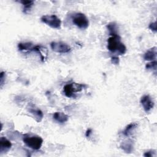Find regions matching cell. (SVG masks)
Instances as JSON below:
<instances>
[{
	"mask_svg": "<svg viewBox=\"0 0 157 157\" xmlns=\"http://www.w3.org/2000/svg\"><path fill=\"white\" fill-rule=\"evenodd\" d=\"M154 153H155V151L153 150L147 151L144 153V156H145V157H151V156H154Z\"/></svg>",
	"mask_w": 157,
	"mask_h": 157,
	"instance_id": "21",
	"label": "cell"
},
{
	"mask_svg": "<svg viewBox=\"0 0 157 157\" xmlns=\"http://www.w3.org/2000/svg\"><path fill=\"white\" fill-rule=\"evenodd\" d=\"M71 18L72 23L80 29H85L89 26L88 18L82 13H75L72 15Z\"/></svg>",
	"mask_w": 157,
	"mask_h": 157,
	"instance_id": "4",
	"label": "cell"
},
{
	"mask_svg": "<svg viewBox=\"0 0 157 157\" xmlns=\"http://www.w3.org/2000/svg\"><path fill=\"white\" fill-rule=\"evenodd\" d=\"M107 49L112 52H118L120 55H123L126 52V47L121 41L118 34L111 35L107 40Z\"/></svg>",
	"mask_w": 157,
	"mask_h": 157,
	"instance_id": "1",
	"label": "cell"
},
{
	"mask_svg": "<svg viewBox=\"0 0 157 157\" xmlns=\"http://www.w3.org/2000/svg\"><path fill=\"white\" fill-rule=\"evenodd\" d=\"M12 147V143L5 137L0 138V153H5L7 152Z\"/></svg>",
	"mask_w": 157,
	"mask_h": 157,
	"instance_id": "9",
	"label": "cell"
},
{
	"mask_svg": "<svg viewBox=\"0 0 157 157\" xmlns=\"http://www.w3.org/2000/svg\"><path fill=\"white\" fill-rule=\"evenodd\" d=\"M28 110L30 113H31L33 115V117H34V119L37 122L39 123L42 121L44 117V114H43V112L41 111V110L35 107V106L33 105H29V107H28Z\"/></svg>",
	"mask_w": 157,
	"mask_h": 157,
	"instance_id": "8",
	"label": "cell"
},
{
	"mask_svg": "<svg viewBox=\"0 0 157 157\" xmlns=\"http://www.w3.org/2000/svg\"><path fill=\"white\" fill-rule=\"evenodd\" d=\"M92 133V129H88L85 132V136L86 137H89L90 134Z\"/></svg>",
	"mask_w": 157,
	"mask_h": 157,
	"instance_id": "22",
	"label": "cell"
},
{
	"mask_svg": "<svg viewBox=\"0 0 157 157\" xmlns=\"http://www.w3.org/2000/svg\"><path fill=\"white\" fill-rule=\"evenodd\" d=\"M137 126L138 124L137 123H131L125 127L124 129L122 131V133L124 136L128 137L137 128Z\"/></svg>",
	"mask_w": 157,
	"mask_h": 157,
	"instance_id": "13",
	"label": "cell"
},
{
	"mask_svg": "<svg viewBox=\"0 0 157 157\" xmlns=\"http://www.w3.org/2000/svg\"><path fill=\"white\" fill-rule=\"evenodd\" d=\"M34 45L31 42H20L18 44V49L20 51L31 52Z\"/></svg>",
	"mask_w": 157,
	"mask_h": 157,
	"instance_id": "15",
	"label": "cell"
},
{
	"mask_svg": "<svg viewBox=\"0 0 157 157\" xmlns=\"http://www.w3.org/2000/svg\"><path fill=\"white\" fill-rule=\"evenodd\" d=\"M109 32V34L113 35V34H118V27L117 24L115 22H110L106 26Z\"/></svg>",
	"mask_w": 157,
	"mask_h": 157,
	"instance_id": "16",
	"label": "cell"
},
{
	"mask_svg": "<svg viewBox=\"0 0 157 157\" xmlns=\"http://www.w3.org/2000/svg\"><path fill=\"white\" fill-rule=\"evenodd\" d=\"M140 104L145 112H150L154 107V102L151 98L148 95L143 96L140 99Z\"/></svg>",
	"mask_w": 157,
	"mask_h": 157,
	"instance_id": "7",
	"label": "cell"
},
{
	"mask_svg": "<svg viewBox=\"0 0 157 157\" xmlns=\"http://www.w3.org/2000/svg\"><path fill=\"white\" fill-rule=\"evenodd\" d=\"M148 28L151 31H152L154 33H156V31H157V29H156V22L154 21V22H152V23H150V25L148 26Z\"/></svg>",
	"mask_w": 157,
	"mask_h": 157,
	"instance_id": "18",
	"label": "cell"
},
{
	"mask_svg": "<svg viewBox=\"0 0 157 157\" xmlns=\"http://www.w3.org/2000/svg\"><path fill=\"white\" fill-rule=\"evenodd\" d=\"M120 147L126 153H131L133 151V141L131 139H127L121 143Z\"/></svg>",
	"mask_w": 157,
	"mask_h": 157,
	"instance_id": "10",
	"label": "cell"
},
{
	"mask_svg": "<svg viewBox=\"0 0 157 157\" xmlns=\"http://www.w3.org/2000/svg\"><path fill=\"white\" fill-rule=\"evenodd\" d=\"M53 118L56 121L61 124L66 123L69 119V117L67 115L61 112H55L53 114Z\"/></svg>",
	"mask_w": 157,
	"mask_h": 157,
	"instance_id": "12",
	"label": "cell"
},
{
	"mask_svg": "<svg viewBox=\"0 0 157 157\" xmlns=\"http://www.w3.org/2000/svg\"><path fill=\"white\" fill-rule=\"evenodd\" d=\"M41 21L54 29H60L61 26V20L55 15H43L41 18Z\"/></svg>",
	"mask_w": 157,
	"mask_h": 157,
	"instance_id": "5",
	"label": "cell"
},
{
	"mask_svg": "<svg viewBox=\"0 0 157 157\" xmlns=\"http://www.w3.org/2000/svg\"><path fill=\"white\" fill-rule=\"evenodd\" d=\"M23 5V12L25 13H27L29 11L34 5V1H27V0H21L19 1Z\"/></svg>",
	"mask_w": 157,
	"mask_h": 157,
	"instance_id": "14",
	"label": "cell"
},
{
	"mask_svg": "<svg viewBox=\"0 0 157 157\" xmlns=\"http://www.w3.org/2000/svg\"><path fill=\"white\" fill-rule=\"evenodd\" d=\"M156 67H157V61L156 60L148 63L145 66L146 69L149 71H156Z\"/></svg>",
	"mask_w": 157,
	"mask_h": 157,
	"instance_id": "17",
	"label": "cell"
},
{
	"mask_svg": "<svg viewBox=\"0 0 157 157\" xmlns=\"http://www.w3.org/2000/svg\"><path fill=\"white\" fill-rule=\"evenodd\" d=\"M50 47L53 51L59 53H69L71 50V47L63 42H52Z\"/></svg>",
	"mask_w": 157,
	"mask_h": 157,
	"instance_id": "6",
	"label": "cell"
},
{
	"mask_svg": "<svg viewBox=\"0 0 157 157\" xmlns=\"http://www.w3.org/2000/svg\"><path fill=\"white\" fill-rule=\"evenodd\" d=\"M23 141L28 147L34 150H39L43 144V139L41 137L28 134L23 136Z\"/></svg>",
	"mask_w": 157,
	"mask_h": 157,
	"instance_id": "2",
	"label": "cell"
},
{
	"mask_svg": "<svg viewBox=\"0 0 157 157\" xmlns=\"http://www.w3.org/2000/svg\"><path fill=\"white\" fill-rule=\"evenodd\" d=\"M85 84L78 83H71L69 84H66L63 88V91L65 96L67 98H74L76 97V93L80 92L84 88H86Z\"/></svg>",
	"mask_w": 157,
	"mask_h": 157,
	"instance_id": "3",
	"label": "cell"
},
{
	"mask_svg": "<svg viewBox=\"0 0 157 157\" xmlns=\"http://www.w3.org/2000/svg\"><path fill=\"white\" fill-rule=\"evenodd\" d=\"M156 54H157V51H156V47H153L149 50H148L144 54V59L145 61H153L156 59Z\"/></svg>",
	"mask_w": 157,
	"mask_h": 157,
	"instance_id": "11",
	"label": "cell"
},
{
	"mask_svg": "<svg viewBox=\"0 0 157 157\" xmlns=\"http://www.w3.org/2000/svg\"><path fill=\"white\" fill-rule=\"evenodd\" d=\"M111 62L112 64H115V65H118L120 63V59L119 58L118 56H112L111 57Z\"/></svg>",
	"mask_w": 157,
	"mask_h": 157,
	"instance_id": "19",
	"label": "cell"
},
{
	"mask_svg": "<svg viewBox=\"0 0 157 157\" xmlns=\"http://www.w3.org/2000/svg\"><path fill=\"white\" fill-rule=\"evenodd\" d=\"M6 78V74L4 72H1L0 74V83H1V87L2 86L4 82V78Z\"/></svg>",
	"mask_w": 157,
	"mask_h": 157,
	"instance_id": "20",
	"label": "cell"
}]
</instances>
